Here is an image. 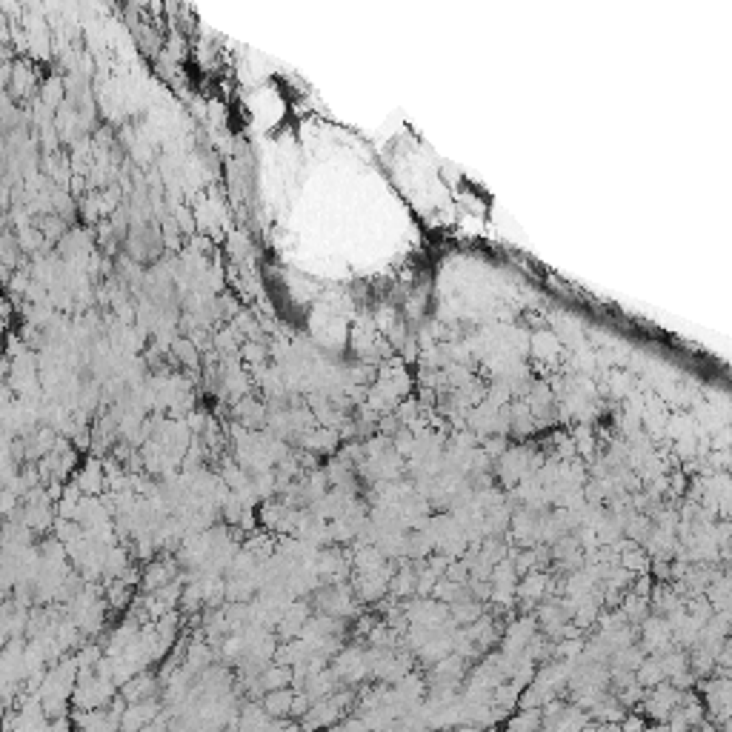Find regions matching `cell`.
Wrapping results in <instances>:
<instances>
[{
    "instance_id": "cell-1",
    "label": "cell",
    "mask_w": 732,
    "mask_h": 732,
    "mask_svg": "<svg viewBox=\"0 0 732 732\" xmlns=\"http://www.w3.org/2000/svg\"><path fill=\"white\" fill-rule=\"evenodd\" d=\"M295 707V695L292 692H283V690H275L272 695H266V709L272 715H286Z\"/></svg>"
}]
</instances>
